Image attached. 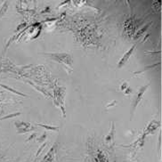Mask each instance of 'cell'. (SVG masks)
<instances>
[{
	"mask_svg": "<svg viewBox=\"0 0 162 162\" xmlns=\"http://www.w3.org/2000/svg\"><path fill=\"white\" fill-rule=\"evenodd\" d=\"M44 55L49 57L51 60L54 62L62 64L64 66L66 70H70V67L72 65V56L69 54H64V53H45Z\"/></svg>",
	"mask_w": 162,
	"mask_h": 162,
	"instance_id": "obj_1",
	"label": "cell"
},
{
	"mask_svg": "<svg viewBox=\"0 0 162 162\" xmlns=\"http://www.w3.org/2000/svg\"><path fill=\"white\" fill-rule=\"evenodd\" d=\"M149 86H150L149 84L142 86L135 94L133 102H132V105H131V119L133 118V116H134L135 110L137 108V106L139 105V104L141 103V101L142 100V97H143V95H144V94H145V92H146V90L148 89Z\"/></svg>",
	"mask_w": 162,
	"mask_h": 162,
	"instance_id": "obj_2",
	"label": "cell"
},
{
	"mask_svg": "<svg viewBox=\"0 0 162 162\" xmlns=\"http://www.w3.org/2000/svg\"><path fill=\"white\" fill-rule=\"evenodd\" d=\"M14 126L16 128L18 134H26V133H29L31 131L36 130V128L33 127L30 123L24 122V121H15Z\"/></svg>",
	"mask_w": 162,
	"mask_h": 162,
	"instance_id": "obj_3",
	"label": "cell"
},
{
	"mask_svg": "<svg viewBox=\"0 0 162 162\" xmlns=\"http://www.w3.org/2000/svg\"><path fill=\"white\" fill-rule=\"evenodd\" d=\"M135 47H136V45L132 46L125 53V54L120 58V60H119L118 62V69H120V68H122L123 66H125V64L128 62V60L130 59L131 55L133 54L134 51H135Z\"/></svg>",
	"mask_w": 162,
	"mask_h": 162,
	"instance_id": "obj_4",
	"label": "cell"
},
{
	"mask_svg": "<svg viewBox=\"0 0 162 162\" xmlns=\"http://www.w3.org/2000/svg\"><path fill=\"white\" fill-rule=\"evenodd\" d=\"M0 86H1L2 88L5 89V90H7V91H10V92H11V93H13V94H17V95H20V96H22V97H28V95L26 94L21 93V92H19V91H17V90H15V89L12 88V87H11V86H9L4 85V84H0Z\"/></svg>",
	"mask_w": 162,
	"mask_h": 162,
	"instance_id": "obj_5",
	"label": "cell"
},
{
	"mask_svg": "<svg viewBox=\"0 0 162 162\" xmlns=\"http://www.w3.org/2000/svg\"><path fill=\"white\" fill-rule=\"evenodd\" d=\"M159 65H160V62H158V63H154V64H152V65H148V66H145L142 70H138V71H135L134 72V74L135 75H138V74H141V73H143V72H145V71H147V70H152V69H154L155 67H157V66H159Z\"/></svg>",
	"mask_w": 162,
	"mask_h": 162,
	"instance_id": "obj_6",
	"label": "cell"
},
{
	"mask_svg": "<svg viewBox=\"0 0 162 162\" xmlns=\"http://www.w3.org/2000/svg\"><path fill=\"white\" fill-rule=\"evenodd\" d=\"M114 133H115V124L113 122H111V129H110L109 135H106V137H105V142H111L113 140Z\"/></svg>",
	"mask_w": 162,
	"mask_h": 162,
	"instance_id": "obj_7",
	"label": "cell"
},
{
	"mask_svg": "<svg viewBox=\"0 0 162 162\" xmlns=\"http://www.w3.org/2000/svg\"><path fill=\"white\" fill-rule=\"evenodd\" d=\"M37 126H39L43 128H45L46 130H50V131H58L59 130V127L56 126H50V125H46L44 123H37Z\"/></svg>",
	"mask_w": 162,
	"mask_h": 162,
	"instance_id": "obj_8",
	"label": "cell"
},
{
	"mask_svg": "<svg viewBox=\"0 0 162 162\" xmlns=\"http://www.w3.org/2000/svg\"><path fill=\"white\" fill-rule=\"evenodd\" d=\"M8 4H9L8 2H7V1H4V4H3V5L1 6V8H0V19H1V18L5 14V13L7 12L8 7H9Z\"/></svg>",
	"mask_w": 162,
	"mask_h": 162,
	"instance_id": "obj_9",
	"label": "cell"
},
{
	"mask_svg": "<svg viewBox=\"0 0 162 162\" xmlns=\"http://www.w3.org/2000/svg\"><path fill=\"white\" fill-rule=\"evenodd\" d=\"M152 22H149V23H147V24H146L144 27L142 28H141V29L137 32V34L135 35V38H136V39H137V38H140V37H141V36H142V34H143V33H144V32H145V31L149 28V27L152 25Z\"/></svg>",
	"mask_w": 162,
	"mask_h": 162,
	"instance_id": "obj_10",
	"label": "cell"
},
{
	"mask_svg": "<svg viewBox=\"0 0 162 162\" xmlns=\"http://www.w3.org/2000/svg\"><path fill=\"white\" fill-rule=\"evenodd\" d=\"M22 115V112L18 111V112H14V113H11L9 115H5L2 118H0V120H4V119H9V118H16L18 116H21Z\"/></svg>",
	"mask_w": 162,
	"mask_h": 162,
	"instance_id": "obj_11",
	"label": "cell"
},
{
	"mask_svg": "<svg viewBox=\"0 0 162 162\" xmlns=\"http://www.w3.org/2000/svg\"><path fill=\"white\" fill-rule=\"evenodd\" d=\"M28 84H29L30 86H33L34 88H37L38 90H39V91H40L41 93H43V94H45L46 96H47V95H48V94H47V93L46 92V90H45V89H43V88H41V87L38 86H35V85H34V84H33L32 82H30V81H28Z\"/></svg>",
	"mask_w": 162,
	"mask_h": 162,
	"instance_id": "obj_12",
	"label": "cell"
},
{
	"mask_svg": "<svg viewBox=\"0 0 162 162\" xmlns=\"http://www.w3.org/2000/svg\"><path fill=\"white\" fill-rule=\"evenodd\" d=\"M46 137H47L46 132H44V133H43V135H41L40 137H38L37 140H38V142H45V141H46Z\"/></svg>",
	"mask_w": 162,
	"mask_h": 162,
	"instance_id": "obj_13",
	"label": "cell"
},
{
	"mask_svg": "<svg viewBox=\"0 0 162 162\" xmlns=\"http://www.w3.org/2000/svg\"><path fill=\"white\" fill-rule=\"evenodd\" d=\"M46 144H47V143H46V142H44V143H43V144H42V145H41V146L39 147V149H38V151L37 154H36V157H38V156L39 154H40V152H41L43 151V149H44V148H45V147L46 146Z\"/></svg>",
	"mask_w": 162,
	"mask_h": 162,
	"instance_id": "obj_14",
	"label": "cell"
},
{
	"mask_svg": "<svg viewBox=\"0 0 162 162\" xmlns=\"http://www.w3.org/2000/svg\"><path fill=\"white\" fill-rule=\"evenodd\" d=\"M128 86H128V82H124V83L121 85V86H120V90H121V91H125Z\"/></svg>",
	"mask_w": 162,
	"mask_h": 162,
	"instance_id": "obj_15",
	"label": "cell"
},
{
	"mask_svg": "<svg viewBox=\"0 0 162 162\" xmlns=\"http://www.w3.org/2000/svg\"><path fill=\"white\" fill-rule=\"evenodd\" d=\"M36 137H37V134H36V133H33V134H31V135H29L25 141H26V142H29V141H31V140L35 139Z\"/></svg>",
	"mask_w": 162,
	"mask_h": 162,
	"instance_id": "obj_16",
	"label": "cell"
},
{
	"mask_svg": "<svg viewBox=\"0 0 162 162\" xmlns=\"http://www.w3.org/2000/svg\"><path fill=\"white\" fill-rule=\"evenodd\" d=\"M132 91H133L132 88H131L130 86H128V87L124 91V93H125V94H130L132 93Z\"/></svg>",
	"mask_w": 162,
	"mask_h": 162,
	"instance_id": "obj_17",
	"label": "cell"
},
{
	"mask_svg": "<svg viewBox=\"0 0 162 162\" xmlns=\"http://www.w3.org/2000/svg\"><path fill=\"white\" fill-rule=\"evenodd\" d=\"M116 104H117V101H112L111 104H107V105H106V108L108 109L110 108V107H112V106H114Z\"/></svg>",
	"mask_w": 162,
	"mask_h": 162,
	"instance_id": "obj_18",
	"label": "cell"
}]
</instances>
